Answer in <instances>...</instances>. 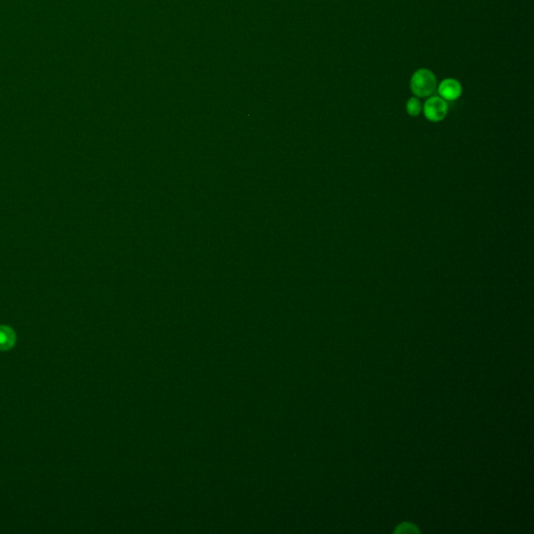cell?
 <instances>
[{"label":"cell","instance_id":"6da1fadb","mask_svg":"<svg viewBox=\"0 0 534 534\" xmlns=\"http://www.w3.org/2000/svg\"><path fill=\"white\" fill-rule=\"evenodd\" d=\"M437 81L435 74L429 69L416 70L410 80V89L415 97H429L436 90Z\"/></svg>","mask_w":534,"mask_h":534},{"label":"cell","instance_id":"7a4b0ae2","mask_svg":"<svg viewBox=\"0 0 534 534\" xmlns=\"http://www.w3.org/2000/svg\"><path fill=\"white\" fill-rule=\"evenodd\" d=\"M424 115L431 122H439L444 120L449 111L448 103L440 96H432L426 100L423 107Z\"/></svg>","mask_w":534,"mask_h":534},{"label":"cell","instance_id":"3957f363","mask_svg":"<svg viewBox=\"0 0 534 534\" xmlns=\"http://www.w3.org/2000/svg\"><path fill=\"white\" fill-rule=\"evenodd\" d=\"M439 96L446 101H454L462 94V86L455 79H446L438 86Z\"/></svg>","mask_w":534,"mask_h":534},{"label":"cell","instance_id":"277c9868","mask_svg":"<svg viewBox=\"0 0 534 534\" xmlns=\"http://www.w3.org/2000/svg\"><path fill=\"white\" fill-rule=\"evenodd\" d=\"M16 334L10 327L0 325V350H8L14 346Z\"/></svg>","mask_w":534,"mask_h":534},{"label":"cell","instance_id":"5b68a950","mask_svg":"<svg viewBox=\"0 0 534 534\" xmlns=\"http://www.w3.org/2000/svg\"><path fill=\"white\" fill-rule=\"evenodd\" d=\"M423 111L422 102L418 97H411L406 102V112L411 117L419 116Z\"/></svg>","mask_w":534,"mask_h":534},{"label":"cell","instance_id":"8992f818","mask_svg":"<svg viewBox=\"0 0 534 534\" xmlns=\"http://www.w3.org/2000/svg\"><path fill=\"white\" fill-rule=\"evenodd\" d=\"M397 531H401V532H418V529H416L411 524H404V525L400 526V529L397 530Z\"/></svg>","mask_w":534,"mask_h":534}]
</instances>
